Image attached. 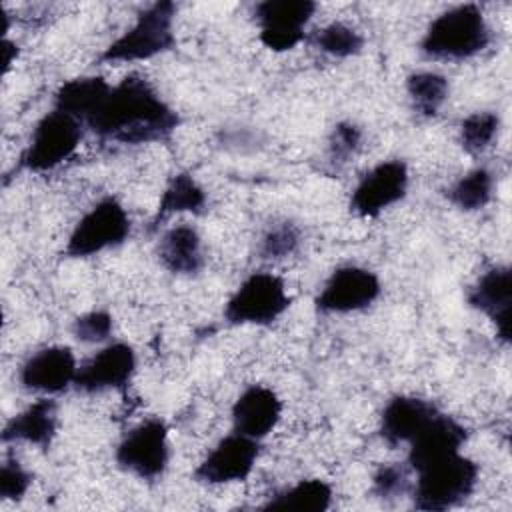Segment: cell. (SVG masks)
I'll use <instances>...</instances> for the list:
<instances>
[{
    "mask_svg": "<svg viewBox=\"0 0 512 512\" xmlns=\"http://www.w3.org/2000/svg\"><path fill=\"white\" fill-rule=\"evenodd\" d=\"M114 330V318L106 310H90L80 314L72 322V334L86 344H98L110 338Z\"/></svg>",
    "mask_w": 512,
    "mask_h": 512,
    "instance_id": "f546056e",
    "label": "cell"
},
{
    "mask_svg": "<svg viewBox=\"0 0 512 512\" xmlns=\"http://www.w3.org/2000/svg\"><path fill=\"white\" fill-rule=\"evenodd\" d=\"M206 208V192L204 188L194 180L190 172H178L174 174L158 202V208L150 220V232L158 230L160 224L170 218L172 214H202Z\"/></svg>",
    "mask_w": 512,
    "mask_h": 512,
    "instance_id": "44dd1931",
    "label": "cell"
},
{
    "mask_svg": "<svg viewBox=\"0 0 512 512\" xmlns=\"http://www.w3.org/2000/svg\"><path fill=\"white\" fill-rule=\"evenodd\" d=\"M316 12L310 0H264L254 8L260 42L272 52H288L302 44L306 26Z\"/></svg>",
    "mask_w": 512,
    "mask_h": 512,
    "instance_id": "9c48e42d",
    "label": "cell"
},
{
    "mask_svg": "<svg viewBox=\"0 0 512 512\" xmlns=\"http://www.w3.org/2000/svg\"><path fill=\"white\" fill-rule=\"evenodd\" d=\"M494 194V176L488 168H474L462 174L446 192L452 206L462 212H476L490 204Z\"/></svg>",
    "mask_w": 512,
    "mask_h": 512,
    "instance_id": "d4e9b609",
    "label": "cell"
},
{
    "mask_svg": "<svg viewBox=\"0 0 512 512\" xmlns=\"http://www.w3.org/2000/svg\"><path fill=\"white\" fill-rule=\"evenodd\" d=\"M30 484V472L16 458H4L0 468V498L6 502H18L24 498Z\"/></svg>",
    "mask_w": 512,
    "mask_h": 512,
    "instance_id": "1f68e13d",
    "label": "cell"
},
{
    "mask_svg": "<svg viewBox=\"0 0 512 512\" xmlns=\"http://www.w3.org/2000/svg\"><path fill=\"white\" fill-rule=\"evenodd\" d=\"M84 126L102 140L118 144L168 142L180 126L178 112L142 74L112 84Z\"/></svg>",
    "mask_w": 512,
    "mask_h": 512,
    "instance_id": "6da1fadb",
    "label": "cell"
},
{
    "mask_svg": "<svg viewBox=\"0 0 512 512\" xmlns=\"http://www.w3.org/2000/svg\"><path fill=\"white\" fill-rule=\"evenodd\" d=\"M410 174L402 160H382L372 166L350 194V212L358 218H378L408 194Z\"/></svg>",
    "mask_w": 512,
    "mask_h": 512,
    "instance_id": "8fae6325",
    "label": "cell"
},
{
    "mask_svg": "<svg viewBox=\"0 0 512 512\" xmlns=\"http://www.w3.org/2000/svg\"><path fill=\"white\" fill-rule=\"evenodd\" d=\"M132 230L130 216L124 204L114 196L100 198L72 228L64 256L66 258H90L104 250L122 246Z\"/></svg>",
    "mask_w": 512,
    "mask_h": 512,
    "instance_id": "8992f818",
    "label": "cell"
},
{
    "mask_svg": "<svg viewBox=\"0 0 512 512\" xmlns=\"http://www.w3.org/2000/svg\"><path fill=\"white\" fill-rule=\"evenodd\" d=\"M158 258L172 274H198L204 268V250L198 230L188 224H178L166 230L158 242Z\"/></svg>",
    "mask_w": 512,
    "mask_h": 512,
    "instance_id": "ffe728a7",
    "label": "cell"
},
{
    "mask_svg": "<svg viewBox=\"0 0 512 512\" xmlns=\"http://www.w3.org/2000/svg\"><path fill=\"white\" fill-rule=\"evenodd\" d=\"M332 486L320 478H306L282 492H276L262 508L264 510H294V512H324L332 506Z\"/></svg>",
    "mask_w": 512,
    "mask_h": 512,
    "instance_id": "603a6c76",
    "label": "cell"
},
{
    "mask_svg": "<svg viewBox=\"0 0 512 512\" xmlns=\"http://www.w3.org/2000/svg\"><path fill=\"white\" fill-rule=\"evenodd\" d=\"M290 294L280 276L254 272L242 280L224 306V318L232 326H270L290 308Z\"/></svg>",
    "mask_w": 512,
    "mask_h": 512,
    "instance_id": "52a82bcc",
    "label": "cell"
},
{
    "mask_svg": "<svg viewBox=\"0 0 512 512\" xmlns=\"http://www.w3.org/2000/svg\"><path fill=\"white\" fill-rule=\"evenodd\" d=\"M500 130V116L490 112V110H482V112H472L468 114L458 128V138H460V146L472 154L478 156L484 150H488L494 142V138L498 136Z\"/></svg>",
    "mask_w": 512,
    "mask_h": 512,
    "instance_id": "4316f807",
    "label": "cell"
},
{
    "mask_svg": "<svg viewBox=\"0 0 512 512\" xmlns=\"http://www.w3.org/2000/svg\"><path fill=\"white\" fill-rule=\"evenodd\" d=\"M136 372V352L126 342H112L100 348L78 366L74 388L86 394L122 390Z\"/></svg>",
    "mask_w": 512,
    "mask_h": 512,
    "instance_id": "5bb4252c",
    "label": "cell"
},
{
    "mask_svg": "<svg viewBox=\"0 0 512 512\" xmlns=\"http://www.w3.org/2000/svg\"><path fill=\"white\" fill-rule=\"evenodd\" d=\"M410 490L408 470L402 464L380 466L372 478V492L382 500L404 496Z\"/></svg>",
    "mask_w": 512,
    "mask_h": 512,
    "instance_id": "4dcf8cb0",
    "label": "cell"
},
{
    "mask_svg": "<svg viewBox=\"0 0 512 512\" xmlns=\"http://www.w3.org/2000/svg\"><path fill=\"white\" fill-rule=\"evenodd\" d=\"M406 94L412 110L422 118H434L450 94V84L446 76L438 72H412L406 78Z\"/></svg>",
    "mask_w": 512,
    "mask_h": 512,
    "instance_id": "cb8c5ba5",
    "label": "cell"
},
{
    "mask_svg": "<svg viewBox=\"0 0 512 512\" xmlns=\"http://www.w3.org/2000/svg\"><path fill=\"white\" fill-rule=\"evenodd\" d=\"M438 412V408L418 396L396 394L380 414V436L388 446L408 444Z\"/></svg>",
    "mask_w": 512,
    "mask_h": 512,
    "instance_id": "ac0fdd59",
    "label": "cell"
},
{
    "mask_svg": "<svg viewBox=\"0 0 512 512\" xmlns=\"http://www.w3.org/2000/svg\"><path fill=\"white\" fill-rule=\"evenodd\" d=\"M362 146V130L354 122L334 124L328 136V158L332 164H346Z\"/></svg>",
    "mask_w": 512,
    "mask_h": 512,
    "instance_id": "f1b7e54d",
    "label": "cell"
},
{
    "mask_svg": "<svg viewBox=\"0 0 512 512\" xmlns=\"http://www.w3.org/2000/svg\"><path fill=\"white\" fill-rule=\"evenodd\" d=\"M300 244V230L292 222H276L268 226L260 240V256L266 260H282L292 256Z\"/></svg>",
    "mask_w": 512,
    "mask_h": 512,
    "instance_id": "83f0119b",
    "label": "cell"
},
{
    "mask_svg": "<svg viewBox=\"0 0 512 512\" xmlns=\"http://www.w3.org/2000/svg\"><path fill=\"white\" fill-rule=\"evenodd\" d=\"M490 44V28L478 4L440 12L426 28L420 50L436 60H468Z\"/></svg>",
    "mask_w": 512,
    "mask_h": 512,
    "instance_id": "7a4b0ae2",
    "label": "cell"
},
{
    "mask_svg": "<svg viewBox=\"0 0 512 512\" xmlns=\"http://www.w3.org/2000/svg\"><path fill=\"white\" fill-rule=\"evenodd\" d=\"M114 460L124 472L140 480H158L170 460L168 426L164 420L148 418L134 426L116 446Z\"/></svg>",
    "mask_w": 512,
    "mask_h": 512,
    "instance_id": "ba28073f",
    "label": "cell"
},
{
    "mask_svg": "<svg viewBox=\"0 0 512 512\" xmlns=\"http://www.w3.org/2000/svg\"><path fill=\"white\" fill-rule=\"evenodd\" d=\"M382 294L376 272L358 264L338 266L314 298L320 314H350L372 306Z\"/></svg>",
    "mask_w": 512,
    "mask_h": 512,
    "instance_id": "30bf717a",
    "label": "cell"
},
{
    "mask_svg": "<svg viewBox=\"0 0 512 512\" xmlns=\"http://www.w3.org/2000/svg\"><path fill=\"white\" fill-rule=\"evenodd\" d=\"M58 434V404L44 396L14 414L2 428V442H26L50 448Z\"/></svg>",
    "mask_w": 512,
    "mask_h": 512,
    "instance_id": "d6986e66",
    "label": "cell"
},
{
    "mask_svg": "<svg viewBox=\"0 0 512 512\" xmlns=\"http://www.w3.org/2000/svg\"><path fill=\"white\" fill-rule=\"evenodd\" d=\"M176 4L170 0L154 2L138 12L136 20L98 56L100 64L144 62L174 50Z\"/></svg>",
    "mask_w": 512,
    "mask_h": 512,
    "instance_id": "3957f363",
    "label": "cell"
},
{
    "mask_svg": "<svg viewBox=\"0 0 512 512\" xmlns=\"http://www.w3.org/2000/svg\"><path fill=\"white\" fill-rule=\"evenodd\" d=\"M260 456V440L232 432L216 442V446L200 460L194 480L208 486L244 482Z\"/></svg>",
    "mask_w": 512,
    "mask_h": 512,
    "instance_id": "7c38bea8",
    "label": "cell"
},
{
    "mask_svg": "<svg viewBox=\"0 0 512 512\" xmlns=\"http://www.w3.org/2000/svg\"><path fill=\"white\" fill-rule=\"evenodd\" d=\"M310 42L322 54H328L332 58H350L360 54L364 48L362 34L344 22H330L314 30L310 34Z\"/></svg>",
    "mask_w": 512,
    "mask_h": 512,
    "instance_id": "484cf974",
    "label": "cell"
},
{
    "mask_svg": "<svg viewBox=\"0 0 512 512\" xmlns=\"http://www.w3.org/2000/svg\"><path fill=\"white\" fill-rule=\"evenodd\" d=\"M78 362L68 346H46L30 354L18 372V382L24 390L52 396L74 386Z\"/></svg>",
    "mask_w": 512,
    "mask_h": 512,
    "instance_id": "4fadbf2b",
    "label": "cell"
},
{
    "mask_svg": "<svg viewBox=\"0 0 512 512\" xmlns=\"http://www.w3.org/2000/svg\"><path fill=\"white\" fill-rule=\"evenodd\" d=\"M468 304L488 316L498 338L508 344L512 332V270L494 266L486 270L468 290Z\"/></svg>",
    "mask_w": 512,
    "mask_h": 512,
    "instance_id": "9a60e30c",
    "label": "cell"
},
{
    "mask_svg": "<svg viewBox=\"0 0 512 512\" xmlns=\"http://www.w3.org/2000/svg\"><path fill=\"white\" fill-rule=\"evenodd\" d=\"M466 440L468 430L458 420L438 410L434 418L408 442V466L416 472L436 460L452 456L460 452Z\"/></svg>",
    "mask_w": 512,
    "mask_h": 512,
    "instance_id": "2e32d148",
    "label": "cell"
},
{
    "mask_svg": "<svg viewBox=\"0 0 512 512\" xmlns=\"http://www.w3.org/2000/svg\"><path fill=\"white\" fill-rule=\"evenodd\" d=\"M82 128L84 124L78 118L62 110L52 108L46 112L32 128L28 144L18 158V172L44 174L58 168L78 150Z\"/></svg>",
    "mask_w": 512,
    "mask_h": 512,
    "instance_id": "5b68a950",
    "label": "cell"
},
{
    "mask_svg": "<svg viewBox=\"0 0 512 512\" xmlns=\"http://www.w3.org/2000/svg\"><path fill=\"white\" fill-rule=\"evenodd\" d=\"M480 476L478 464L456 452L416 470L412 504L416 510L442 512L462 504L476 490Z\"/></svg>",
    "mask_w": 512,
    "mask_h": 512,
    "instance_id": "277c9868",
    "label": "cell"
},
{
    "mask_svg": "<svg viewBox=\"0 0 512 512\" xmlns=\"http://www.w3.org/2000/svg\"><path fill=\"white\" fill-rule=\"evenodd\" d=\"M282 400L262 384H252L240 392L232 404V426L236 432L254 440L266 438L280 422Z\"/></svg>",
    "mask_w": 512,
    "mask_h": 512,
    "instance_id": "e0dca14e",
    "label": "cell"
},
{
    "mask_svg": "<svg viewBox=\"0 0 512 512\" xmlns=\"http://www.w3.org/2000/svg\"><path fill=\"white\" fill-rule=\"evenodd\" d=\"M110 86L112 84H108L102 76H78V78L66 80L54 92L52 108L62 110L84 124L92 116V112L100 106Z\"/></svg>",
    "mask_w": 512,
    "mask_h": 512,
    "instance_id": "7402d4cb",
    "label": "cell"
},
{
    "mask_svg": "<svg viewBox=\"0 0 512 512\" xmlns=\"http://www.w3.org/2000/svg\"><path fill=\"white\" fill-rule=\"evenodd\" d=\"M16 56H18V46L14 42H10L8 38H4L2 40V70H4V74L10 70Z\"/></svg>",
    "mask_w": 512,
    "mask_h": 512,
    "instance_id": "d6a6232c",
    "label": "cell"
}]
</instances>
